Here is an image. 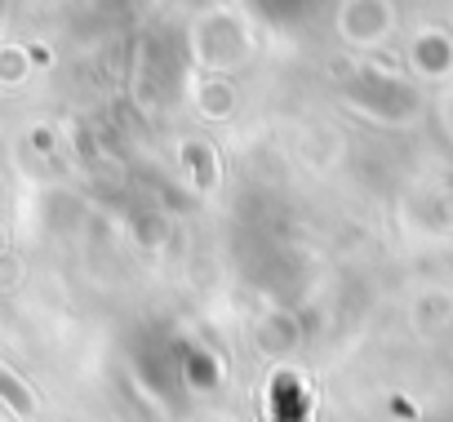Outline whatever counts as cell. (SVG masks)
I'll return each mask as SVG.
<instances>
[{"label": "cell", "instance_id": "6da1fadb", "mask_svg": "<svg viewBox=\"0 0 453 422\" xmlns=\"http://www.w3.org/2000/svg\"><path fill=\"white\" fill-rule=\"evenodd\" d=\"M0 395H5V400H10L19 413H32V391H27V387H23V382H19V378L5 369V364H0Z\"/></svg>", "mask_w": 453, "mask_h": 422}]
</instances>
